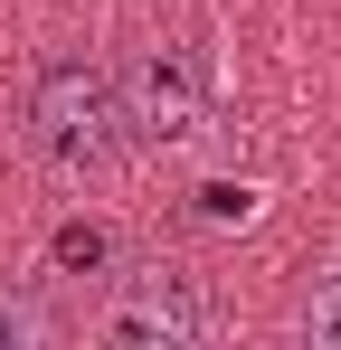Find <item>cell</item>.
Listing matches in <instances>:
<instances>
[{"label":"cell","mask_w":341,"mask_h":350,"mask_svg":"<svg viewBox=\"0 0 341 350\" xmlns=\"http://www.w3.org/2000/svg\"><path fill=\"white\" fill-rule=\"evenodd\" d=\"M19 123H29V152L57 161V171H105L123 152V105H114V66L95 57H48L19 95Z\"/></svg>","instance_id":"6da1fadb"},{"label":"cell","mask_w":341,"mask_h":350,"mask_svg":"<svg viewBox=\"0 0 341 350\" xmlns=\"http://www.w3.org/2000/svg\"><path fill=\"white\" fill-rule=\"evenodd\" d=\"M95 332L123 341V350H180V341H209V332H218V303H209L199 275H180V265H133V275H114Z\"/></svg>","instance_id":"7a4b0ae2"},{"label":"cell","mask_w":341,"mask_h":350,"mask_svg":"<svg viewBox=\"0 0 341 350\" xmlns=\"http://www.w3.org/2000/svg\"><path fill=\"white\" fill-rule=\"evenodd\" d=\"M114 105H123V142H190L199 133V66H190V48H133L114 66Z\"/></svg>","instance_id":"3957f363"},{"label":"cell","mask_w":341,"mask_h":350,"mask_svg":"<svg viewBox=\"0 0 341 350\" xmlns=\"http://www.w3.org/2000/svg\"><path fill=\"white\" fill-rule=\"evenodd\" d=\"M66 332V303L48 284H0V350H48Z\"/></svg>","instance_id":"277c9868"},{"label":"cell","mask_w":341,"mask_h":350,"mask_svg":"<svg viewBox=\"0 0 341 350\" xmlns=\"http://www.w3.org/2000/svg\"><path fill=\"white\" fill-rule=\"evenodd\" d=\"M294 332H303L313 350H341V256H332L303 293H294Z\"/></svg>","instance_id":"5b68a950"},{"label":"cell","mask_w":341,"mask_h":350,"mask_svg":"<svg viewBox=\"0 0 341 350\" xmlns=\"http://www.w3.org/2000/svg\"><path fill=\"white\" fill-rule=\"evenodd\" d=\"M57 265H86V275H95V265H105V237L95 228H57Z\"/></svg>","instance_id":"8992f818"}]
</instances>
